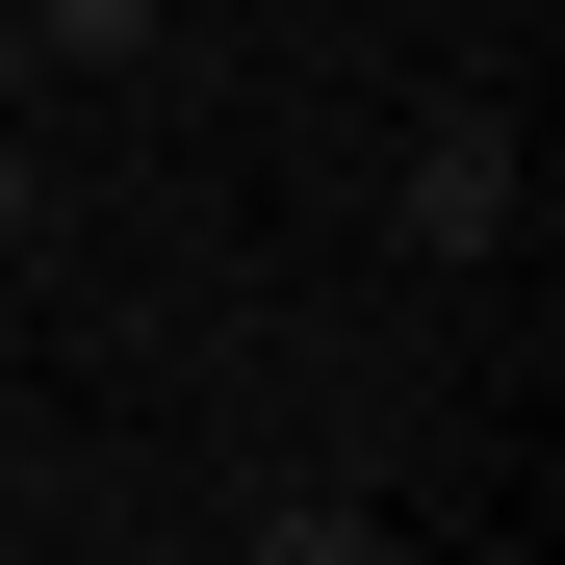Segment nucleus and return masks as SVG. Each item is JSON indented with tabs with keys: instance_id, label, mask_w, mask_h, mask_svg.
Wrapping results in <instances>:
<instances>
[{
	"instance_id": "1",
	"label": "nucleus",
	"mask_w": 565,
	"mask_h": 565,
	"mask_svg": "<svg viewBox=\"0 0 565 565\" xmlns=\"http://www.w3.org/2000/svg\"><path fill=\"white\" fill-rule=\"evenodd\" d=\"M514 206H540V154H514V104H437V129L386 154V232H412V257H514Z\"/></svg>"
},
{
	"instance_id": "2",
	"label": "nucleus",
	"mask_w": 565,
	"mask_h": 565,
	"mask_svg": "<svg viewBox=\"0 0 565 565\" xmlns=\"http://www.w3.org/2000/svg\"><path fill=\"white\" fill-rule=\"evenodd\" d=\"M0 26H26V52H52V77H129V52H154V26H180V0H0Z\"/></svg>"
},
{
	"instance_id": "3",
	"label": "nucleus",
	"mask_w": 565,
	"mask_h": 565,
	"mask_svg": "<svg viewBox=\"0 0 565 565\" xmlns=\"http://www.w3.org/2000/svg\"><path fill=\"white\" fill-rule=\"evenodd\" d=\"M26 104H52V52H26V26H0V129H26Z\"/></svg>"
},
{
	"instance_id": "4",
	"label": "nucleus",
	"mask_w": 565,
	"mask_h": 565,
	"mask_svg": "<svg viewBox=\"0 0 565 565\" xmlns=\"http://www.w3.org/2000/svg\"><path fill=\"white\" fill-rule=\"evenodd\" d=\"M0 257H26V129H0Z\"/></svg>"
}]
</instances>
